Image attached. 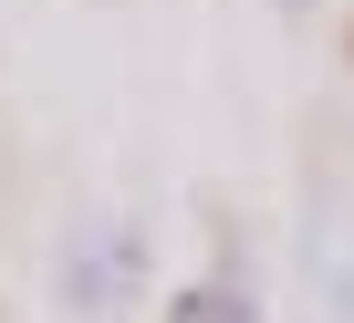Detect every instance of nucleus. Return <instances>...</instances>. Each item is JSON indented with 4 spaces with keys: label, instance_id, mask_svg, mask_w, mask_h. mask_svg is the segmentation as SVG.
Returning a JSON list of instances; mask_svg holds the SVG:
<instances>
[{
    "label": "nucleus",
    "instance_id": "nucleus-1",
    "mask_svg": "<svg viewBox=\"0 0 354 323\" xmlns=\"http://www.w3.org/2000/svg\"><path fill=\"white\" fill-rule=\"evenodd\" d=\"M136 282H146V230L136 219H115V209H94V219H73L63 240H53V302L63 313H125L136 302Z\"/></svg>",
    "mask_w": 354,
    "mask_h": 323
},
{
    "label": "nucleus",
    "instance_id": "nucleus-3",
    "mask_svg": "<svg viewBox=\"0 0 354 323\" xmlns=\"http://www.w3.org/2000/svg\"><path fill=\"white\" fill-rule=\"evenodd\" d=\"M167 323H261V302H250V282L209 271V282H188V292L167 302Z\"/></svg>",
    "mask_w": 354,
    "mask_h": 323
},
{
    "label": "nucleus",
    "instance_id": "nucleus-4",
    "mask_svg": "<svg viewBox=\"0 0 354 323\" xmlns=\"http://www.w3.org/2000/svg\"><path fill=\"white\" fill-rule=\"evenodd\" d=\"M271 11H313V0H271Z\"/></svg>",
    "mask_w": 354,
    "mask_h": 323
},
{
    "label": "nucleus",
    "instance_id": "nucleus-2",
    "mask_svg": "<svg viewBox=\"0 0 354 323\" xmlns=\"http://www.w3.org/2000/svg\"><path fill=\"white\" fill-rule=\"evenodd\" d=\"M302 282H313V323H354V230L333 209L302 219Z\"/></svg>",
    "mask_w": 354,
    "mask_h": 323
}]
</instances>
